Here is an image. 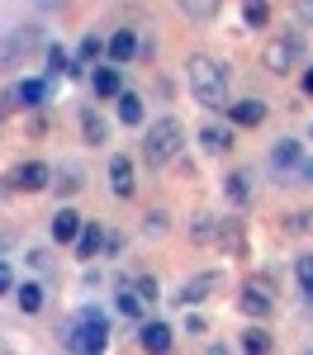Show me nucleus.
<instances>
[{
  "mask_svg": "<svg viewBox=\"0 0 313 355\" xmlns=\"http://www.w3.org/2000/svg\"><path fill=\"white\" fill-rule=\"evenodd\" d=\"M119 251H124V232H110V227H105V246H100V256H105V261H114Z\"/></svg>",
  "mask_w": 313,
  "mask_h": 355,
  "instance_id": "c9c22d12",
  "label": "nucleus"
},
{
  "mask_svg": "<svg viewBox=\"0 0 313 355\" xmlns=\"http://www.w3.org/2000/svg\"><path fill=\"white\" fill-rule=\"evenodd\" d=\"M294 279H299V294H304V299L313 303V251L294 261Z\"/></svg>",
  "mask_w": 313,
  "mask_h": 355,
  "instance_id": "7c9ffc66",
  "label": "nucleus"
},
{
  "mask_svg": "<svg viewBox=\"0 0 313 355\" xmlns=\"http://www.w3.org/2000/svg\"><path fill=\"white\" fill-rule=\"evenodd\" d=\"M100 246H105V227H100L95 218H85L81 223V237H76V246H71V251H76V261H95V256H100Z\"/></svg>",
  "mask_w": 313,
  "mask_h": 355,
  "instance_id": "6ab92c4d",
  "label": "nucleus"
},
{
  "mask_svg": "<svg viewBox=\"0 0 313 355\" xmlns=\"http://www.w3.org/2000/svg\"><path fill=\"white\" fill-rule=\"evenodd\" d=\"M90 90H95V100H119V95H124V71L110 67V62L95 67V71H90Z\"/></svg>",
  "mask_w": 313,
  "mask_h": 355,
  "instance_id": "ddd939ff",
  "label": "nucleus"
},
{
  "mask_svg": "<svg viewBox=\"0 0 313 355\" xmlns=\"http://www.w3.org/2000/svg\"><path fill=\"white\" fill-rule=\"evenodd\" d=\"M100 57H105V38H100V28H85L81 33V43H76V71L81 67H100Z\"/></svg>",
  "mask_w": 313,
  "mask_h": 355,
  "instance_id": "aec40b11",
  "label": "nucleus"
},
{
  "mask_svg": "<svg viewBox=\"0 0 313 355\" xmlns=\"http://www.w3.org/2000/svg\"><path fill=\"white\" fill-rule=\"evenodd\" d=\"M309 142H313V123H309Z\"/></svg>",
  "mask_w": 313,
  "mask_h": 355,
  "instance_id": "49530a36",
  "label": "nucleus"
},
{
  "mask_svg": "<svg viewBox=\"0 0 313 355\" xmlns=\"http://www.w3.org/2000/svg\"><path fill=\"white\" fill-rule=\"evenodd\" d=\"M294 15H299L304 24H313V0H304V5H294Z\"/></svg>",
  "mask_w": 313,
  "mask_h": 355,
  "instance_id": "79ce46f5",
  "label": "nucleus"
},
{
  "mask_svg": "<svg viewBox=\"0 0 313 355\" xmlns=\"http://www.w3.org/2000/svg\"><path fill=\"white\" fill-rule=\"evenodd\" d=\"M138 346L147 355H171V346H176V327L162 322V318H142L138 322Z\"/></svg>",
  "mask_w": 313,
  "mask_h": 355,
  "instance_id": "1a4fd4ad",
  "label": "nucleus"
},
{
  "mask_svg": "<svg viewBox=\"0 0 313 355\" xmlns=\"http://www.w3.org/2000/svg\"><path fill=\"white\" fill-rule=\"evenodd\" d=\"M119 123H128V128L147 123V105H142L138 90H124V95H119Z\"/></svg>",
  "mask_w": 313,
  "mask_h": 355,
  "instance_id": "b1692460",
  "label": "nucleus"
},
{
  "mask_svg": "<svg viewBox=\"0 0 313 355\" xmlns=\"http://www.w3.org/2000/svg\"><path fill=\"white\" fill-rule=\"evenodd\" d=\"M10 100H15V110H24V114H43L48 100H53V81H43V76H19V81L10 85Z\"/></svg>",
  "mask_w": 313,
  "mask_h": 355,
  "instance_id": "0eeeda50",
  "label": "nucleus"
},
{
  "mask_svg": "<svg viewBox=\"0 0 313 355\" xmlns=\"http://www.w3.org/2000/svg\"><path fill=\"white\" fill-rule=\"evenodd\" d=\"M276 351V341H271V331H261L252 322V327L242 331V355H271Z\"/></svg>",
  "mask_w": 313,
  "mask_h": 355,
  "instance_id": "bb28decb",
  "label": "nucleus"
},
{
  "mask_svg": "<svg viewBox=\"0 0 313 355\" xmlns=\"http://www.w3.org/2000/svg\"><path fill=\"white\" fill-rule=\"evenodd\" d=\"M214 246L223 256H247V232H242V218H219V237Z\"/></svg>",
  "mask_w": 313,
  "mask_h": 355,
  "instance_id": "f8f14e48",
  "label": "nucleus"
},
{
  "mask_svg": "<svg viewBox=\"0 0 313 355\" xmlns=\"http://www.w3.org/2000/svg\"><path fill=\"white\" fill-rule=\"evenodd\" d=\"M185 81H190V95H195L199 110H214V114L228 110V67L219 57L195 53L190 67H185Z\"/></svg>",
  "mask_w": 313,
  "mask_h": 355,
  "instance_id": "f257e3e1",
  "label": "nucleus"
},
{
  "mask_svg": "<svg viewBox=\"0 0 313 355\" xmlns=\"http://www.w3.org/2000/svg\"><path fill=\"white\" fill-rule=\"evenodd\" d=\"M261 67L271 71V76H289V71H304L309 67V43H304V33H276L266 48H261Z\"/></svg>",
  "mask_w": 313,
  "mask_h": 355,
  "instance_id": "20e7f679",
  "label": "nucleus"
},
{
  "mask_svg": "<svg viewBox=\"0 0 313 355\" xmlns=\"http://www.w3.org/2000/svg\"><path fill=\"white\" fill-rule=\"evenodd\" d=\"M62 346L71 355H105L110 351V318L90 303V308H81L67 327H62Z\"/></svg>",
  "mask_w": 313,
  "mask_h": 355,
  "instance_id": "f03ea898",
  "label": "nucleus"
},
{
  "mask_svg": "<svg viewBox=\"0 0 313 355\" xmlns=\"http://www.w3.org/2000/svg\"><path fill=\"white\" fill-rule=\"evenodd\" d=\"M15 303H19V313H24V318H38V313H43V303H48V289H43L38 279H24V284H15Z\"/></svg>",
  "mask_w": 313,
  "mask_h": 355,
  "instance_id": "a211bd4d",
  "label": "nucleus"
},
{
  "mask_svg": "<svg viewBox=\"0 0 313 355\" xmlns=\"http://www.w3.org/2000/svg\"><path fill=\"white\" fill-rule=\"evenodd\" d=\"M299 90L313 100V67H304V71H299Z\"/></svg>",
  "mask_w": 313,
  "mask_h": 355,
  "instance_id": "a19ab883",
  "label": "nucleus"
},
{
  "mask_svg": "<svg viewBox=\"0 0 313 355\" xmlns=\"http://www.w3.org/2000/svg\"><path fill=\"white\" fill-rule=\"evenodd\" d=\"M24 123H28V133H33V137H43V133H48V114H28Z\"/></svg>",
  "mask_w": 313,
  "mask_h": 355,
  "instance_id": "4c0bfd02",
  "label": "nucleus"
},
{
  "mask_svg": "<svg viewBox=\"0 0 313 355\" xmlns=\"http://www.w3.org/2000/svg\"><path fill=\"white\" fill-rule=\"evenodd\" d=\"M309 355H313V351H309Z\"/></svg>",
  "mask_w": 313,
  "mask_h": 355,
  "instance_id": "de8ad7c7",
  "label": "nucleus"
},
{
  "mask_svg": "<svg viewBox=\"0 0 313 355\" xmlns=\"http://www.w3.org/2000/svg\"><path fill=\"white\" fill-rule=\"evenodd\" d=\"M0 128H5V110H0Z\"/></svg>",
  "mask_w": 313,
  "mask_h": 355,
  "instance_id": "a18cd8bd",
  "label": "nucleus"
},
{
  "mask_svg": "<svg viewBox=\"0 0 313 355\" xmlns=\"http://www.w3.org/2000/svg\"><path fill=\"white\" fill-rule=\"evenodd\" d=\"M53 185L62 199H76V194L85 190V175H81V166H62V171H53Z\"/></svg>",
  "mask_w": 313,
  "mask_h": 355,
  "instance_id": "a878e982",
  "label": "nucleus"
},
{
  "mask_svg": "<svg viewBox=\"0 0 313 355\" xmlns=\"http://www.w3.org/2000/svg\"><path fill=\"white\" fill-rule=\"evenodd\" d=\"M199 147H204L209 157H228V152H232V128H228V123H204V128H199Z\"/></svg>",
  "mask_w": 313,
  "mask_h": 355,
  "instance_id": "f3484780",
  "label": "nucleus"
},
{
  "mask_svg": "<svg viewBox=\"0 0 313 355\" xmlns=\"http://www.w3.org/2000/svg\"><path fill=\"white\" fill-rule=\"evenodd\" d=\"M237 308H242V318H252L256 327L276 313V299H271V279L266 275H256V279H247L242 284V294H237Z\"/></svg>",
  "mask_w": 313,
  "mask_h": 355,
  "instance_id": "423d86ee",
  "label": "nucleus"
},
{
  "mask_svg": "<svg viewBox=\"0 0 313 355\" xmlns=\"http://www.w3.org/2000/svg\"><path fill=\"white\" fill-rule=\"evenodd\" d=\"M105 57H110V67H128L133 57H138V28H114L110 38H105Z\"/></svg>",
  "mask_w": 313,
  "mask_h": 355,
  "instance_id": "9d476101",
  "label": "nucleus"
},
{
  "mask_svg": "<svg viewBox=\"0 0 313 355\" xmlns=\"http://www.w3.org/2000/svg\"><path fill=\"white\" fill-rule=\"evenodd\" d=\"M228 128H261L271 119V105L261 95H242V100H228Z\"/></svg>",
  "mask_w": 313,
  "mask_h": 355,
  "instance_id": "6e6552de",
  "label": "nucleus"
},
{
  "mask_svg": "<svg viewBox=\"0 0 313 355\" xmlns=\"http://www.w3.org/2000/svg\"><path fill=\"white\" fill-rule=\"evenodd\" d=\"M48 185H53V166L38 162V157L19 162L10 175H5V190H15V194H43Z\"/></svg>",
  "mask_w": 313,
  "mask_h": 355,
  "instance_id": "39448f33",
  "label": "nucleus"
},
{
  "mask_svg": "<svg viewBox=\"0 0 313 355\" xmlns=\"http://www.w3.org/2000/svg\"><path fill=\"white\" fill-rule=\"evenodd\" d=\"M128 289H133V294H138L142 303L162 299V284H157V275H138V279H128Z\"/></svg>",
  "mask_w": 313,
  "mask_h": 355,
  "instance_id": "473e14b6",
  "label": "nucleus"
},
{
  "mask_svg": "<svg viewBox=\"0 0 313 355\" xmlns=\"http://www.w3.org/2000/svg\"><path fill=\"white\" fill-rule=\"evenodd\" d=\"M81 223H85V218L71 209V204H62V209L53 214V223H48V232H53L57 246H76V237H81Z\"/></svg>",
  "mask_w": 313,
  "mask_h": 355,
  "instance_id": "9b49d317",
  "label": "nucleus"
},
{
  "mask_svg": "<svg viewBox=\"0 0 313 355\" xmlns=\"http://www.w3.org/2000/svg\"><path fill=\"white\" fill-rule=\"evenodd\" d=\"M110 190L114 199H133V157H110Z\"/></svg>",
  "mask_w": 313,
  "mask_h": 355,
  "instance_id": "2eb2a0df",
  "label": "nucleus"
},
{
  "mask_svg": "<svg viewBox=\"0 0 313 355\" xmlns=\"http://www.w3.org/2000/svg\"><path fill=\"white\" fill-rule=\"evenodd\" d=\"M142 232H147V237H167V232H171V214H167V209H147Z\"/></svg>",
  "mask_w": 313,
  "mask_h": 355,
  "instance_id": "2f4dec72",
  "label": "nucleus"
},
{
  "mask_svg": "<svg viewBox=\"0 0 313 355\" xmlns=\"http://www.w3.org/2000/svg\"><path fill=\"white\" fill-rule=\"evenodd\" d=\"M180 147H185V128L176 114H162L142 128V162L147 166H171L180 157Z\"/></svg>",
  "mask_w": 313,
  "mask_h": 355,
  "instance_id": "7ed1b4c3",
  "label": "nucleus"
},
{
  "mask_svg": "<svg viewBox=\"0 0 313 355\" xmlns=\"http://www.w3.org/2000/svg\"><path fill=\"white\" fill-rule=\"evenodd\" d=\"M185 331H190V336H204V331H209V322H204L199 313H190V318H185Z\"/></svg>",
  "mask_w": 313,
  "mask_h": 355,
  "instance_id": "58836bf2",
  "label": "nucleus"
},
{
  "mask_svg": "<svg viewBox=\"0 0 313 355\" xmlns=\"http://www.w3.org/2000/svg\"><path fill=\"white\" fill-rule=\"evenodd\" d=\"M43 57H48L43 81H57V76H81V71H76V62H71V53H67L62 43H48V48H43Z\"/></svg>",
  "mask_w": 313,
  "mask_h": 355,
  "instance_id": "4be33fe9",
  "label": "nucleus"
},
{
  "mask_svg": "<svg viewBox=\"0 0 313 355\" xmlns=\"http://www.w3.org/2000/svg\"><path fill=\"white\" fill-rule=\"evenodd\" d=\"M24 261H28V266H33L38 275H48V270H53V261H48V251H43V246H33V251H24Z\"/></svg>",
  "mask_w": 313,
  "mask_h": 355,
  "instance_id": "e433bc0d",
  "label": "nucleus"
},
{
  "mask_svg": "<svg viewBox=\"0 0 313 355\" xmlns=\"http://www.w3.org/2000/svg\"><path fill=\"white\" fill-rule=\"evenodd\" d=\"M114 308H119L124 318H133V322H142V308H147V303H142L138 294L128 289V279H124V284H119V294H114Z\"/></svg>",
  "mask_w": 313,
  "mask_h": 355,
  "instance_id": "cd10ccee",
  "label": "nucleus"
},
{
  "mask_svg": "<svg viewBox=\"0 0 313 355\" xmlns=\"http://www.w3.org/2000/svg\"><path fill=\"white\" fill-rule=\"evenodd\" d=\"M214 237H219V218H214L209 209H199L195 218H190V242L195 246H214Z\"/></svg>",
  "mask_w": 313,
  "mask_h": 355,
  "instance_id": "393cba45",
  "label": "nucleus"
},
{
  "mask_svg": "<svg viewBox=\"0 0 313 355\" xmlns=\"http://www.w3.org/2000/svg\"><path fill=\"white\" fill-rule=\"evenodd\" d=\"M0 294H15V270L0 261Z\"/></svg>",
  "mask_w": 313,
  "mask_h": 355,
  "instance_id": "ea45409f",
  "label": "nucleus"
},
{
  "mask_svg": "<svg viewBox=\"0 0 313 355\" xmlns=\"http://www.w3.org/2000/svg\"><path fill=\"white\" fill-rule=\"evenodd\" d=\"M299 180H309V185H313V162H299Z\"/></svg>",
  "mask_w": 313,
  "mask_h": 355,
  "instance_id": "37998d69",
  "label": "nucleus"
},
{
  "mask_svg": "<svg viewBox=\"0 0 313 355\" xmlns=\"http://www.w3.org/2000/svg\"><path fill=\"white\" fill-rule=\"evenodd\" d=\"M204 355H228V346H223V341H214V346H209Z\"/></svg>",
  "mask_w": 313,
  "mask_h": 355,
  "instance_id": "c03bdc74",
  "label": "nucleus"
},
{
  "mask_svg": "<svg viewBox=\"0 0 313 355\" xmlns=\"http://www.w3.org/2000/svg\"><path fill=\"white\" fill-rule=\"evenodd\" d=\"M242 24H247V28H266V24H271V5H266V0L242 5Z\"/></svg>",
  "mask_w": 313,
  "mask_h": 355,
  "instance_id": "72a5a7b5",
  "label": "nucleus"
},
{
  "mask_svg": "<svg viewBox=\"0 0 313 355\" xmlns=\"http://www.w3.org/2000/svg\"><path fill=\"white\" fill-rule=\"evenodd\" d=\"M299 162H304V142H299V137H280V142L271 147V166H276V171H299Z\"/></svg>",
  "mask_w": 313,
  "mask_h": 355,
  "instance_id": "412c9836",
  "label": "nucleus"
},
{
  "mask_svg": "<svg viewBox=\"0 0 313 355\" xmlns=\"http://www.w3.org/2000/svg\"><path fill=\"white\" fill-rule=\"evenodd\" d=\"M81 137H85V147H105L110 142V123H105L100 110H81Z\"/></svg>",
  "mask_w": 313,
  "mask_h": 355,
  "instance_id": "5701e85b",
  "label": "nucleus"
},
{
  "mask_svg": "<svg viewBox=\"0 0 313 355\" xmlns=\"http://www.w3.org/2000/svg\"><path fill=\"white\" fill-rule=\"evenodd\" d=\"M223 199L232 209H247V204H252V171H228L223 175Z\"/></svg>",
  "mask_w": 313,
  "mask_h": 355,
  "instance_id": "dca6fc26",
  "label": "nucleus"
},
{
  "mask_svg": "<svg viewBox=\"0 0 313 355\" xmlns=\"http://www.w3.org/2000/svg\"><path fill=\"white\" fill-rule=\"evenodd\" d=\"M10 67H24V48H19V38H15V33H5V38H0V71H10Z\"/></svg>",
  "mask_w": 313,
  "mask_h": 355,
  "instance_id": "c756f323",
  "label": "nucleus"
},
{
  "mask_svg": "<svg viewBox=\"0 0 313 355\" xmlns=\"http://www.w3.org/2000/svg\"><path fill=\"white\" fill-rule=\"evenodd\" d=\"M280 227L289 232V237H309V232H313V209H289Z\"/></svg>",
  "mask_w": 313,
  "mask_h": 355,
  "instance_id": "c85d7f7f",
  "label": "nucleus"
},
{
  "mask_svg": "<svg viewBox=\"0 0 313 355\" xmlns=\"http://www.w3.org/2000/svg\"><path fill=\"white\" fill-rule=\"evenodd\" d=\"M180 15L195 24H209V19H219V5H180Z\"/></svg>",
  "mask_w": 313,
  "mask_h": 355,
  "instance_id": "f704fd0d",
  "label": "nucleus"
},
{
  "mask_svg": "<svg viewBox=\"0 0 313 355\" xmlns=\"http://www.w3.org/2000/svg\"><path fill=\"white\" fill-rule=\"evenodd\" d=\"M214 289H219V270H204V275H195L180 294H176V303H185V308H195V303H204V299H214Z\"/></svg>",
  "mask_w": 313,
  "mask_h": 355,
  "instance_id": "4468645a",
  "label": "nucleus"
}]
</instances>
